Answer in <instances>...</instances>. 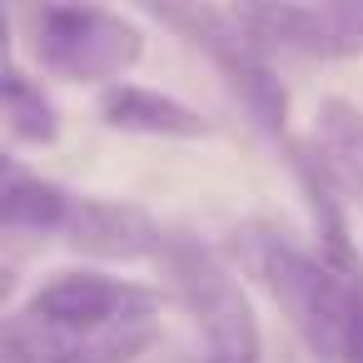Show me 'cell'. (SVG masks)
<instances>
[{
	"label": "cell",
	"instance_id": "1",
	"mask_svg": "<svg viewBox=\"0 0 363 363\" xmlns=\"http://www.w3.org/2000/svg\"><path fill=\"white\" fill-rule=\"evenodd\" d=\"M229 259L239 274H249L294 323V333L313 348L318 363L343 358V308H348V274H338L323 254L298 249L274 224H234L229 229Z\"/></svg>",
	"mask_w": 363,
	"mask_h": 363
},
{
	"label": "cell",
	"instance_id": "2",
	"mask_svg": "<svg viewBox=\"0 0 363 363\" xmlns=\"http://www.w3.org/2000/svg\"><path fill=\"white\" fill-rule=\"evenodd\" d=\"M160 264L204 338V363H259V318L234 269L199 239H164Z\"/></svg>",
	"mask_w": 363,
	"mask_h": 363
},
{
	"label": "cell",
	"instance_id": "3",
	"mask_svg": "<svg viewBox=\"0 0 363 363\" xmlns=\"http://www.w3.org/2000/svg\"><path fill=\"white\" fill-rule=\"evenodd\" d=\"M150 11L224 70L234 95L244 100V110L259 120V130L284 135V125H289V90L279 85V75L269 70L264 50L249 40V30L234 21V11L204 6V0H150Z\"/></svg>",
	"mask_w": 363,
	"mask_h": 363
},
{
	"label": "cell",
	"instance_id": "4",
	"mask_svg": "<svg viewBox=\"0 0 363 363\" xmlns=\"http://www.w3.org/2000/svg\"><path fill=\"white\" fill-rule=\"evenodd\" d=\"M145 55V35L95 6H45L35 16V60L60 80H115L135 70Z\"/></svg>",
	"mask_w": 363,
	"mask_h": 363
},
{
	"label": "cell",
	"instance_id": "5",
	"mask_svg": "<svg viewBox=\"0 0 363 363\" xmlns=\"http://www.w3.org/2000/svg\"><path fill=\"white\" fill-rule=\"evenodd\" d=\"M155 308H160L155 289L105 279L95 269L55 274L26 303V313H35L45 323H60V328H105V323H125V318H155Z\"/></svg>",
	"mask_w": 363,
	"mask_h": 363
},
{
	"label": "cell",
	"instance_id": "6",
	"mask_svg": "<svg viewBox=\"0 0 363 363\" xmlns=\"http://www.w3.org/2000/svg\"><path fill=\"white\" fill-rule=\"evenodd\" d=\"M65 244L90 254V259H150V254H164V229L140 209V204H125V199H75L70 204V219H65Z\"/></svg>",
	"mask_w": 363,
	"mask_h": 363
},
{
	"label": "cell",
	"instance_id": "7",
	"mask_svg": "<svg viewBox=\"0 0 363 363\" xmlns=\"http://www.w3.org/2000/svg\"><path fill=\"white\" fill-rule=\"evenodd\" d=\"M229 11L264 55L284 50V55L333 60V40H328V26L318 16V6H298V0H234Z\"/></svg>",
	"mask_w": 363,
	"mask_h": 363
},
{
	"label": "cell",
	"instance_id": "8",
	"mask_svg": "<svg viewBox=\"0 0 363 363\" xmlns=\"http://www.w3.org/2000/svg\"><path fill=\"white\" fill-rule=\"evenodd\" d=\"M100 120L120 135H150V140H204L209 135L199 110L145 85H110L100 95Z\"/></svg>",
	"mask_w": 363,
	"mask_h": 363
},
{
	"label": "cell",
	"instance_id": "9",
	"mask_svg": "<svg viewBox=\"0 0 363 363\" xmlns=\"http://www.w3.org/2000/svg\"><path fill=\"white\" fill-rule=\"evenodd\" d=\"M313 150L328 164V174L338 179V189L363 204V110L348 105V100H338V95L318 100Z\"/></svg>",
	"mask_w": 363,
	"mask_h": 363
},
{
	"label": "cell",
	"instance_id": "10",
	"mask_svg": "<svg viewBox=\"0 0 363 363\" xmlns=\"http://www.w3.org/2000/svg\"><path fill=\"white\" fill-rule=\"evenodd\" d=\"M70 194L40 174H26V169H6V184H0V229L6 234H40V229H65L70 219Z\"/></svg>",
	"mask_w": 363,
	"mask_h": 363
},
{
	"label": "cell",
	"instance_id": "11",
	"mask_svg": "<svg viewBox=\"0 0 363 363\" xmlns=\"http://www.w3.org/2000/svg\"><path fill=\"white\" fill-rule=\"evenodd\" d=\"M0 105H6V130L21 145H50L60 135V115L50 105V95L11 60L6 80H0Z\"/></svg>",
	"mask_w": 363,
	"mask_h": 363
},
{
	"label": "cell",
	"instance_id": "12",
	"mask_svg": "<svg viewBox=\"0 0 363 363\" xmlns=\"http://www.w3.org/2000/svg\"><path fill=\"white\" fill-rule=\"evenodd\" d=\"M155 343H160L155 318H125V323H105V328H80L55 363H135Z\"/></svg>",
	"mask_w": 363,
	"mask_h": 363
},
{
	"label": "cell",
	"instance_id": "13",
	"mask_svg": "<svg viewBox=\"0 0 363 363\" xmlns=\"http://www.w3.org/2000/svg\"><path fill=\"white\" fill-rule=\"evenodd\" d=\"M318 16L333 40V60L363 55V0H318Z\"/></svg>",
	"mask_w": 363,
	"mask_h": 363
},
{
	"label": "cell",
	"instance_id": "14",
	"mask_svg": "<svg viewBox=\"0 0 363 363\" xmlns=\"http://www.w3.org/2000/svg\"><path fill=\"white\" fill-rule=\"evenodd\" d=\"M363 363V274H348V308H343V358Z\"/></svg>",
	"mask_w": 363,
	"mask_h": 363
}]
</instances>
